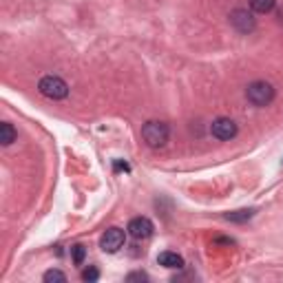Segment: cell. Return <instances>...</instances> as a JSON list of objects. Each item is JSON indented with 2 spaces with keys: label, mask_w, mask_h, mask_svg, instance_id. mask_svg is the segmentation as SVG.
I'll use <instances>...</instances> for the list:
<instances>
[{
  "label": "cell",
  "mask_w": 283,
  "mask_h": 283,
  "mask_svg": "<svg viewBox=\"0 0 283 283\" xmlns=\"http://www.w3.org/2000/svg\"><path fill=\"white\" fill-rule=\"evenodd\" d=\"M168 137H170V129H168L166 122L151 120L142 126V139H144L146 146H151V149H162V146H166Z\"/></svg>",
  "instance_id": "obj_1"
},
{
  "label": "cell",
  "mask_w": 283,
  "mask_h": 283,
  "mask_svg": "<svg viewBox=\"0 0 283 283\" xmlns=\"http://www.w3.org/2000/svg\"><path fill=\"white\" fill-rule=\"evenodd\" d=\"M274 95H277L274 87L270 84V82H265V80H254V82H250L248 89H245V97H248L254 106H268V104H272Z\"/></svg>",
  "instance_id": "obj_2"
},
{
  "label": "cell",
  "mask_w": 283,
  "mask_h": 283,
  "mask_svg": "<svg viewBox=\"0 0 283 283\" xmlns=\"http://www.w3.org/2000/svg\"><path fill=\"white\" fill-rule=\"evenodd\" d=\"M38 91L49 100H64L69 95V84L58 75H44L38 82Z\"/></svg>",
  "instance_id": "obj_3"
},
{
  "label": "cell",
  "mask_w": 283,
  "mask_h": 283,
  "mask_svg": "<svg viewBox=\"0 0 283 283\" xmlns=\"http://www.w3.org/2000/svg\"><path fill=\"white\" fill-rule=\"evenodd\" d=\"M126 230H129V235L133 237V239L144 241V239H149V237H153L155 226L149 217H133V219L129 221V228H126Z\"/></svg>",
  "instance_id": "obj_4"
},
{
  "label": "cell",
  "mask_w": 283,
  "mask_h": 283,
  "mask_svg": "<svg viewBox=\"0 0 283 283\" xmlns=\"http://www.w3.org/2000/svg\"><path fill=\"white\" fill-rule=\"evenodd\" d=\"M124 241H126V235H124L122 228H109V230L102 235V239H100V248L104 250V252L113 254V252H117V250L124 245Z\"/></svg>",
  "instance_id": "obj_5"
},
{
  "label": "cell",
  "mask_w": 283,
  "mask_h": 283,
  "mask_svg": "<svg viewBox=\"0 0 283 283\" xmlns=\"http://www.w3.org/2000/svg\"><path fill=\"white\" fill-rule=\"evenodd\" d=\"M237 124L230 120V117H217L215 122L210 124V133L212 137L221 139V142H226V139H232L237 135Z\"/></svg>",
  "instance_id": "obj_6"
},
{
  "label": "cell",
  "mask_w": 283,
  "mask_h": 283,
  "mask_svg": "<svg viewBox=\"0 0 283 283\" xmlns=\"http://www.w3.org/2000/svg\"><path fill=\"white\" fill-rule=\"evenodd\" d=\"M230 24L239 34H250L257 27V20H254V16L248 9H235L230 14Z\"/></svg>",
  "instance_id": "obj_7"
},
{
  "label": "cell",
  "mask_w": 283,
  "mask_h": 283,
  "mask_svg": "<svg viewBox=\"0 0 283 283\" xmlns=\"http://www.w3.org/2000/svg\"><path fill=\"white\" fill-rule=\"evenodd\" d=\"M157 264L168 270H179V268H184V257L173 252V250H166V252H162L157 257Z\"/></svg>",
  "instance_id": "obj_8"
},
{
  "label": "cell",
  "mask_w": 283,
  "mask_h": 283,
  "mask_svg": "<svg viewBox=\"0 0 283 283\" xmlns=\"http://www.w3.org/2000/svg\"><path fill=\"white\" fill-rule=\"evenodd\" d=\"M16 137H18V133H16L14 126H11L9 122H2V124H0V144L11 146L16 142Z\"/></svg>",
  "instance_id": "obj_9"
},
{
  "label": "cell",
  "mask_w": 283,
  "mask_h": 283,
  "mask_svg": "<svg viewBox=\"0 0 283 283\" xmlns=\"http://www.w3.org/2000/svg\"><path fill=\"white\" fill-rule=\"evenodd\" d=\"M274 5H277V0H250V7L257 14H268L274 9Z\"/></svg>",
  "instance_id": "obj_10"
},
{
  "label": "cell",
  "mask_w": 283,
  "mask_h": 283,
  "mask_svg": "<svg viewBox=\"0 0 283 283\" xmlns=\"http://www.w3.org/2000/svg\"><path fill=\"white\" fill-rule=\"evenodd\" d=\"M254 217V210L248 208V210H235V212H226V219L228 221H235V224H241V221H248Z\"/></svg>",
  "instance_id": "obj_11"
},
{
  "label": "cell",
  "mask_w": 283,
  "mask_h": 283,
  "mask_svg": "<svg viewBox=\"0 0 283 283\" xmlns=\"http://www.w3.org/2000/svg\"><path fill=\"white\" fill-rule=\"evenodd\" d=\"M71 259H73V264H75V265H82V264H84V259H87V248H84L82 244L71 245Z\"/></svg>",
  "instance_id": "obj_12"
},
{
  "label": "cell",
  "mask_w": 283,
  "mask_h": 283,
  "mask_svg": "<svg viewBox=\"0 0 283 283\" xmlns=\"http://www.w3.org/2000/svg\"><path fill=\"white\" fill-rule=\"evenodd\" d=\"M42 279H44V281H47V283H53V281L64 283V281H67V274H64V272H60V270H47Z\"/></svg>",
  "instance_id": "obj_13"
},
{
  "label": "cell",
  "mask_w": 283,
  "mask_h": 283,
  "mask_svg": "<svg viewBox=\"0 0 283 283\" xmlns=\"http://www.w3.org/2000/svg\"><path fill=\"white\" fill-rule=\"evenodd\" d=\"M97 279H100V270L95 268V265H89L84 272H82V281H89V283H95Z\"/></svg>",
  "instance_id": "obj_14"
},
{
  "label": "cell",
  "mask_w": 283,
  "mask_h": 283,
  "mask_svg": "<svg viewBox=\"0 0 283 283\" xmlns=\"http://www.w3.org/2000/svg\"><path fill=\"white\" fill-rule=\"evenodd\" d=\"M126 281H149V274H144V272H131L129 277H126Z\"/></svg>",
  "instance_id": "obj_15"
},
{
  "label": "cell",
  "mask_w": 283,
  "mask_h": 283,
  "mask_svg": "<svg viewBox=\"0 0 283 283\" xmlns=\"http://www.w3.org/2000/svg\"><path fill=\"white\" fill-rule=\"evenodd\" d=\"M115 170H124V173H129V170H131V166H129V164H122V162H115Z\"/></svg>",
  "instance_id": "obj_16"
}]
</instances>
